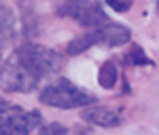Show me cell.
Here are the masks:
<instances>
[{
	"mask_svg": "<svg viewBox=\"0 0 159 135\" xmlns=\"http://www.w3.org/2000/svg\"><path fill=\"white\" fill-rule=\"evenodd\" d=\"M123 63H127V65H153L151 57L144 53V49H142L140 44H132L129 49L125 51Z\"/></svg>",
	"mask_w": 159,
	"mask_h": 135,
	"instance_id": "obj_9",
	"label": "cell"
},
{
	"mask_svg": "<svg viewBox=\"0 0 159 135\" xmlns=\"http://www.w3.org/2000/svg\"><path fill=\"white\" fill-rule=\"evenodd\" d=\"M17 36V17L9 4L0 2V42H9Z\"/></svg>",
	"mask_w": 159,
	"mask_h": 135,
	"instance_id": "obj_7",
	"label": "cell"
},
{
	"mask_svg": "<svg viewBox=\"0 0 159 135\" xmlns=\"http://www.w3.org/2000/svg\"><path fill=\"white\" fill-rule=\"evenodd\" d=\"M132 38V30L127 25L115 23V21H104V23L89 27L87 32L79 34L76 38H72L66 47L68 55H81L85 51L93 49V47H108V49H117L127 44Z\"/></svg>",
	"mask_w": 159,
	"mask_h": 135,
	"instance_id": "obj_2",
	"label": "cell"
},
{
	"mask_svg": "<svg viewBox=\"0 0 159 135\" xmlns=\"http://www.w3.org/2000/svg\"><path fill=\"white\" fill-rule=\"evenodd\" d=\"M98 82L102 89H115L117 82H119V68L115 65V61H104L98 70Z\"/></svg>",
	"mask_w": 159,
	"mask_h": 135,
	"instance_id": "obj_8",
	"label": "cell"
},
{
	"mask_svg": "<svg viewBox=\"0 0 159 135\" xmlns=\"http://www.w3.org/2000/svg\"><path fill=\"white\" fill-rule=\"evenodd\" d=\"M96 95L91 91H87L76 82L68 78H55L47 86H43V91L38 93V101L51 106V108H60V110H76V108H85L89 103H96Z\"/></svg>",
	"mask_w": 159,
	"mask_h": 135,
	"instance_id": "obj_3",
	"label": "cell"
},
{
	"mask_svg": "<svg viewBox=\"0 0 159 135\" xmlns=\"http://www.w3.org/2000/svg\"><path fill=\"white\" fill-rule=\"evenodd\" d=\"M61 65L64 59L60 53L43 44L25 42L9 57L0 59V89L7 93H30Z\"/></svg>",
	"mask_w": 159,
	"mask_h": 135,
	"instance_id": "obj_1",
	"label": "cell"
},
{
	"mask_svg": "<svg viewBox=\"0 0 159 135\" xmlns=\"http://www.w3.org/2000/svg\"><path fill=\"white\" fill-rule=\"evenodd\" d=\"M51 6L57 17H68L87 30L108 21L104 9L93 0H51Z\"/></svg>",
	"mask_w": 159,
	"mask_h": 135,
	"instance_id": "obj_5",
	"label": "cell"
},
{
	"mask_svg": "<svg viewBox=\"0 0 159 135\" xmlns=\"http://www.w3.org/2000/svg\"><path fill=\"white\" fill-rule=\"evenodd\" d=\"M17 2H19V4H25V2H30V0H17Z\"/></svg>",
	"mask_w": 159,
	"mask_h": 135,
	"instance_id": "obj_12",
	"label": "cell"
},
{
	"mask_svg": "<svg viewBox=\"0 0 159 135\" xmlns=\"http://www.w3.org/2000/svg\"><path fill=\"white\" fill-rule=\"evenodd\" d=\"M38 135H68V127L61 123H47L38 127Z\"/></svg>",
	"mask_w": 159,
	"mask_h": 135,
	"instance_id": "obj_10",
	"label": "cell"
},
{
	"mask_svg": "<svg viewBox=\"0 0 159 135\" xmlns=\"http://www.w3.org/2000/svg\"><path fill=\"white\" fill-rule=\"evenodd\" d=\"M0 59H2V42H0Z\"/></svg>",
	"mask_w": 159,
	"mask_h": 135,
	"instance_id": "obj_13",
	"label": "cell"
},
{
	"mask_svg": "<svg viewBox=\"0 0 159 135\" xmlns=\"http://www.w3.org/2000/svg\"><path fill=\"white\" fill-rule=\"evenodd\" d=\"M43 124L38 110H24L0 97V135H30Z\"/></svg>",
	"mask_w": 159,
	"mask_h": 135,
	"instance_id": "obj_4",
	"label": "cell"
},
{
	"mask_svg": "<svg viewBox=\"0 0 159 135\" xmlns=\"http://www.w3.org/2000/svg\"><path fill=\"white\" fill-rule=\"evenodd\" d=\"M104 2L108 4L112 11H117V13L129 11V9H132V4H134V0H104Z\"/></svg>",
	"mask_w": 159,
	"mask_h": 135,
	"instance_id": "obj_11",
	"label": "cell"
},
{
	"mask_svg": "<svg viewBox=\"0 0 159 135\" xmlns=\"http://www.w3.org/2000/svg\"><path fill=\"white\" fill-rule=\"evenodd\" d=\"M81 120L93 127H102V129H112L123 123V116L119 110L108 108V106H98V103H89L81 110Z\"/></svg>",
	"mask_w": 159,
	"mask_h": 135,
	"instance_id": "obj_6",
	"label": "cell"
}]
</instances>
